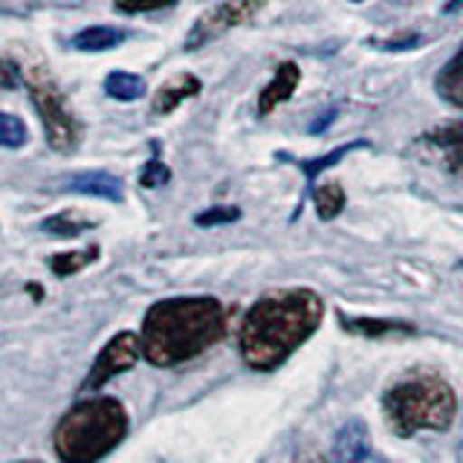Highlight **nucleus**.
<instances>
[{"label":"nucleus","mask_w":463,"mask_h":463,"mask_svg":"<svg viewBox=\"0 0 463 463\" xmlns=\"http://www.w3.org/2000/svg\"><path fill=\"white\" fill-rule=\"evenodd\" d=\"M325 301L313 289H279L258 298L243 316L241 354L255 371H275L322 325Z\"/></svg>","instance_id":"nucleus-1"},{"label":"nucleus","mask_w":463,"mask_h":463,"mask_svg":"<svg viewBox=\"0 0 463 463\" xmlns=\"http://www.w3.org/2000/svg\"><path fill=\"white\" fill-rule=\"evenodd\" d=\"M142 354L156 368L197 359L226 336V310L209 296L156 301L142 322Z\"/></svg>","instance_id":"nucleus-2"},{"label":"nucleus","mask_w":463,"mask_h":463,"mask_svg":"<svg viewBox=\"0 0 463 463\" xmlns=\"http://www.w3.org/2000/svg\"><path fill=\"white\" fill-rule=\"evenodd\" d=\"M128 438V411L113 397L81 400L55 426L52 446L61 463H99Z\"/></svg>","instance_id":"nucleus-3"},{"label":"nucleus","mask_w":463,"mask_h":463,"mask_svg":"<svg viewBox=\"0 0 463 463\" xmlns=\"http://www.w3.org/2000/svg\"><path fill=\"white\" fill-rule=\"evenodd\" d=\"M385 417L400 438L417 431H446L458 414L455 391L438 373H411L385 391Z\"/></svg>","instance_id":"nucleus-4"},{"label":"nucleus","mask_w":463,"mask_h":463,"mask_svg":"<svg viewBox=\"0 0 463 463\" xmlns=\"http://www.w3.org/2000/svg\"><path fill=\"white\" fill-rule=\"evenodd\" d=\"M21 79H26L29 99H33V108L41 116L47 142L58 154H70L79 145L81 128L76 122V116H72V110L67 108L64 93L58 90V84L50 79V72H43V70H21Z\"/></svg>","instance_id":"nucleus-5"},{"label":"nucleus","mask_w":463,"mask_h":463,"mask_svg":"<svg viewBox=\"0 0 463 463\" xmlns=\"http://www.w3.org/2000/svg\"><path fill=\"white\" fill-rule=\"evenodd\" d=\"M264 4L267 0H221V4L206 9L192 24V29H188V35L183 41V50H188V52L200 50V47H206V43L217 41L221 35H226L229 29L243 26L246 21H252L255 14L264 9Z\"/></svg>","instance_id":"nucleus-6"},{"label":"nucleus","mask_w":463,"mask_h":463,"mask_svg":"<svg viewBox=\"0 0 463 463\" xmlns=\"http://www.w3.org/2000/svg\"><path fill=\"white\" fill-rule=\"evenodd\" d=\"M142 354V336L134 330L116 333V336L101 347V354L96 356V362L87 371L84 383L79 388V394H90V391H99L101 385H108L116 373L130 371L139 362Z\"/></svg>","instance_id":"nucleus-7"},{"label":"nucleus","mask_w":463,"mask_h":463,"mask_svg":"<svg viewBox=\"0 0 463 463\" xmlns=\"http://www.w3.org/2000/svg\"><path fill=\"white\" fill-rule=\"evenodd\" d=\"M417 145L420 151L438 165H443L449 174H463V119L429 130L426 137H420Z\"/></svg>","instance_id":"nucleus-8"},{"label":"nucleus","mask_w":463,"mask_h":463,"mask_svg":"<svg viewBox=\"0 0 463 463\" xmlns=\"http://www.w3.org/2000/svg\"><path fill=\"white\" fill-rule=\"evenodd\" d=\"M373 443L362 420H347L333 438V463H371Z\"/></svg>","instance_id":"nucleus-9"},{"label":"nucleus","mask_w":463,"mask_h":463,"mask_svg":"<svg viewBox=\"0 0 463 463\" xmlns=\"http://www.w3.org/2000/svg\"><path fill=\"white\" fill-rule=\"evenodd\" d=\"M298 81H301V70H298L296 61H284V64L275 67L272 81L258 96V113L267 116V113H272L279 105H284V101L296 93Z\"/></svg>","instance_id":"nucleus-10"},{"label":"nucleus","mask_w":463,"mask_h":463,"mask_svg":"<svg viewBox=\"0 0 463 463\" xmlns=\"http://www.w3.org/2000/svg\"><path fill=\"white\" fill-rule=\"evenodd\" d=\"M200 90H203V84L197 76H192V72H180V76H174L154 93L151 110H154V116H168L171 110H177L185 99H194Z\"/></svg>","instance_id":"nucleus-11"},{"label":"nucleus","mask_w":463,"mask_h":463,"mask_svg":"<svg viewBox=\"0 0 463 463\" xmlns=\"http://www.w3.org/2000/svg\"><path fill=\"white\" fill-rule=\"evenodd\" d=\"M70 192L76 194H87V197H101V200H110V203H122V180L113 177L108 171H84L70 177L67 183Z\"/></svg>","instance_id":"nucleus-12"},{"label":"nucleus","mask_w":463,"mask_h":463,"mask_svg":"<svg viewBox=\"0 0 463 463\" xmlns=\"http://www.w3.org/2000/svg\"><path fill=\"white\" fill-rule=\"evenodd\" d=\"M128 41V33L119 26H108V24H93L84 26L79 35H72L70 47L79 52H105V50H116Z\"/></svg>","instance_id":"nucleus-13"},{"label":"nucleus","mask_w":463,"mask_h":463,"mask_svg":"<svg viewBox=\"0 0 463 463\" xmlns=\"http://www.w3.org/2000/svg\"><path fill=\"white\" fill-rule=\"evenodd\" d=\"M339 325L354 333V336H368V339H383V336H411L414 325L409 322H391V318H347L339 316Z\"/></svg>","instance_id":"nucleus-14"},{"label":"nucleus","mask_w":463,"mask_h":463,"mask_svg":"<svg viewBox=\"0 0 463 463\" xmlns=\"http://www.w3.org/2000/svg\"><path fill=\"white\" fill-rule=\"evenodd\" d=\"M434 87H438V93L449 101V105L463 108V43H460V50L446 61V67L438 72Z\"/></svg>","instance_id":"nucleus-15"},{"label":"nucleus","mask_w":463,"mask_h":463,"mask_svg":"<svg viewBox=\"0 0 463 463\" xmlns=\"http://www.w3.org/2000/svg\"><path fill=\"white\" fill-rule=\"evenodd\" d=\"M105 93L116 101H137L148 93V84H145L142 76H137V72H130V70H113L105 79Z\"/></svg>","instance_id":"nucleus-16"},{"label":"nucleus","mask_w":463,"mask_h":463,"mask_svg":"<svg viewBox=\"0 0 463 463\" xmlns=\"http://www.w3.org/2000/svg\"><path fill=\"white\" fill-rule=\"evenodd\" d=\"M359 148H368V142H365V139H354V142H347V145H339V148H333V151H330V154H325V156L301 159L298 168L304 171V177H307V180L313 183L322 171H327V168H333L336 163H342V159H345L347 154H351V151H359Z\"/></svg>","instance_id":"nucleus-17"},{"label":"nucleus","mask_w":463,"mask_h":463,"mask_svg":"<svg viewBox=\"0 0 463 463\" xmlns=\"http://www.w3.org/2000/svg\"><path fill=\"white\" fill-rule=\"evenodd\" d=\"M93 226L96 223L90 221V217H81L79 212H58V214L50 217V221L41 223V229L50 232V235H55V238H76V235H81V232L93 229Z\"/></svg>","instance_id":"nucleus-18"},{"label":"nucleus","mask_w":463,"mask_h":463,"mask_svg":"<svg viewBox=\"0 0 463 463\" xmlns=\"http://www.w3.org/2000/svg\"><path fill=\"white\" fill-rule=\"evenodd\" d=\"M313 206L322 221H333L345 209V188L339 183H322L313 188Z\"/></svg>","instance_id":"nucleus-19"},{"label":"nucleus","mask_w":463,"mask_h":463,"mask_svg":"<svg viewBox=\"0 0 463 463\" xmlns=\"http://www.w3.org/2000/svg\"><path fill=\"white\" fill-rule=\"evenodd\" d=\"M99 258V246H84V250H76V252H64V255H55L50 260V269L58 275V279H70V275L81 272L84 267H90L93 260Z\"/></svg>","instance_id":"nucleus-20"},{"label":"nucleus","mask_w":463,"mask_h":463,"mask_svg":"<svg viewBox=\"0 0 463 463\" xmlns=\"http://www.w3.org/2000/svg\"><path fill=\"white\" fill-rule=\"evenodd\" d=\"M0 142H4V148H9V151L21 148L26 142V125L18 119V116H12V113L0 116Z\"/></svg>","instance_id":"nucleus-21"},{"label":"nucleus","mask_w":463,"mask_h":463,"mask_svg":"<svg viewBox=\"0 0 463 463\" xmlns=\"http://www.w3.org/2000/svg\"><path fill=\"white\" fill-rule=\"evenodd\" d=\"M241 217V209H235V206H214V209H206V212H200L197 217H194V223L197 226H226V223H235Z\"/></svg>","instance_id":"nucleus-22"},{"label":"nucleus","mask_w":463,"mask_h":463,"mask_svg":"<svg viewBox=\"0 0 463 463\" xmlns=\"http://www.w3.org/2000/svg\"><path fill=\"white\" fill-rule=\"evenodd\" d=\"M168 180H171V171H168L165 163H159L156 156L148 159V163H145V168L139 171V185L142 188H163Z\"/></svg>","instance_id":"nucleus-23"},{"label":"nucleus","mask_w":463,"mask_h":463,"mask_svg":"<svg viewBox=\"0 0 463 463\" xmlns=\"http://www.w3.org/2000/svg\"><path fill=\"white\" fill-rule=\"evenodd\" d=\"M177 0H113V6L125 12V14H139V12H156V9H168Z\"/></svg>","instance_id":"nucleus-24"},{"label":"nucleus","mask_w":463,"mask_h":463,"mask_svg":"<svg viewBox=\"0 0 463 463\" xmlns=\"http://www.w3.org/2000/svg\"><path fill=\"white\" fill-rule=\"evenodd\" d=\"M380 50H414L423 43V38L420 35H409V38H397V41H373Z\"/></svg>","instance_id":"nucleus-25"},{"label":"nucleus","mask_w":463,"mask_h":463,"mask_svg":"<svg viewBox=\"0 0 463 463\" xmlns=\"http://www.w3.org/2000/svg\"><path fill=\"white\" fill-rule=\"evenodd\" d=\"M14 72H18V67H14V61L6 55L4 58V87H6V90H12V87H14Z\"/></svg>","instance_id":"nucleus-26"},{"label":"nucleus","mask_w":463,"mask_h":463,"mask_svg":"<svg viewBox=\"0 0 463 463\" xmlns=\"http://www.w3.org/2000/svg\"><path fill=\"white\" fill-rule=\"evenodd\" d=\"M298 463H330V460L322 458L318 452H307V455H301V458H298Z\"/></svg>","instance_id":"nucleus-27"},{"label":"nucleus","mask_w":463,"mask_h":463,"mask_svg":"<svg viewBox=\"0 0 463 463\" xmlns=\"http://www.w3.org/2000/svg\"><path fill=\"white\" fill-rule=\"evenodd\" d=\"M463 6V0H452V4L446 6V12H455V9H460Z\"/></svg>","instance_id":"nucleus-28"},{"label":"nucleus","mask_w":463,"mask_h":463,"mask_svg":"<svg viewBox=\"0 0 463 463\" xmlns=\"http://www.w3.org/2000/svg\"><path fill=\"white\" fill-rule=\"evenodd\" d=\"M458 463H463V440H460V446H458Z\"/></svg>","instance_id":"nucleus-29"},{"label":"nucleus","mask_w":463,"mask_h":463,"mask_svg":"<svg viewBox=\"0 0 463 463\" xmlns=\"http://www.w3.org/2000/svg\"><path fill=\"white\" fill-rule=\"evenodd\" d=\"M351 4H365V0H351Z\"/></svg>","instance_id":"nucleus-30"}]
</instances>
